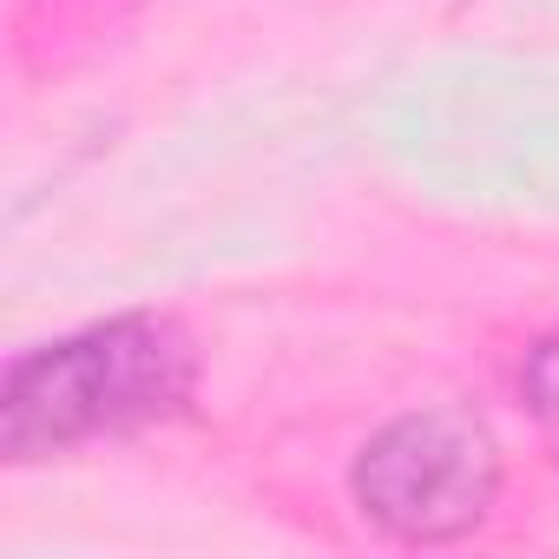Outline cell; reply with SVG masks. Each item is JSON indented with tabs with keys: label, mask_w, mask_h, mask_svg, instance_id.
<instances>
[{
	"label": "cell",
	"mask_w": 559,
	"mask_h": 559,
	"mask_svg": "<svg viewBox=\"0 0 559 559\" xmlns=\"http://www.w3.org/2000/svg\"><path fill=\"white\" fill-rule=\"evenodd\" d=\"M349 500L395 546H454L500 500V448L467 408H408L349 461Z\"/></svg>",
	"instance_id": "2"
},
{
	"label": "cell",
	"mask_w": 559,
	"mask_h": 559,
	"mask_svg": "<svg viewBox=\"0 0 559 559\" xmlns=\"http://www.w3.org/2000/svg\"><path fill=\"white\" fill-rule=\"evenodd\" d=\"M198 389V356L165 317H106L73 336L34 343L0 376V448L8 461L73 454L86 441H119L185 415Z\"/></svg>",
	"instance_id": "1"
},
{
	"label": "cell",
	"mask_w": 559,
	"mask_h": 559,
	"mask_svg": "<svg viewBox=\"0 0 559 559\" xmlns=\"http://www.w3.org/2000/svg\"><path fill=\"white\" fill-rule=\"evenodd\" d=\"M513 389H520V408L539 421L546 448L559 454V330H552V336H539V343L520 356V376H513Z\"/></svg>",
	"instance_id": "3"
}]
</instances>
